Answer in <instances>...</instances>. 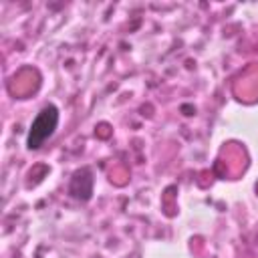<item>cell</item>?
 Returning a JSON list of instances; mask_svg holds the SVG:
<instances>
[{
	"label": "cell",
	"instance_id": "obj_1",
	"mask_svg": "<svg viewBox=\"0 0 258 258\" xmlns=\"http://www.w3.org/2000/svg\"><path fill=\"white\" fill-rule=\"evenodd\" d=\"M58 117H60V115H58V107L52 105V103L44 105V107L36 113V117H34L32 123H30L28 135H26V147H28L30 151L40 149V147L44 145V141L54 135V131H56V127H58Z\"/></svg>",
	"mask_w": 258,
	"mask_h": 258
},
{
	"label": "cell",
	"instance_id": "obj_2",
	"mask_svg": "<svg viewBox=\"0 0 258 258\" xmlns=\"http://www.w3.org/2000/svg\"><path fill=\"white\" fill-rule=\"evenodd\" d=\"M69 194L81 202H87L91 200L93 196V173L91 169H79L75 171L73 179H71V185H69Z\"/></svg>",
	"mask_w": 258,
	"mask_h": 258
}]
</instances>
